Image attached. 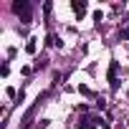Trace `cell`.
<instances>
[{
    "mask_svg": "<svg viewBox=\"0 0 129 129\" xmlns=\"http://www.w3.org/2000/svg\"><path fill=\"white\" fill-rule=\"evenodd\" d=\"M119 36H121L124 41H129V28H124V30H119Z\"/></svg>",
    "mask_w": 129,
    "mask_h": 129,
    "instance_id": "6",
    "label": "cell"
},
{
    "mask_svg": "<svg viewBox=\"0 0 129 129\" xmlns=\"http://www.w3.org/2000/svg\"><path fill=\"white\" fill-rule=\"evenodd\" d=\"M79 91H81L84 96H91V89H89V86H79Z\"/></svg>",
    "mask_w": 129,
    "mask_h": 129,
    "instance_id": "5",
    "label": "cell"
},
{
    "mask_svg": "<svg viewBox=\"0 0 129 129\" xmlns=\"http://www.w3.org/2000/svg\"><path fill=\"white\" fill-rule=\"evenodd\" d=\"M116 71H119V63L111 61V66H109V81H111V89L116 91L119 89V81H116Z\"/></svg>",
    "mask_w": 129,
    "mask_h": 129,
    "instance_id": "2",
    "label": "cell"
},
{
    "mask_svg": "<svg viewBox=\"0 0 129 129\" xmlns=\"http://www.w3.org/2000/svg\"><path fill=\"white\" fill-rule=\"evenodd\" d=\"M13 10L23 18V23H28V20H30V5L25 3V0H18V3L13 5Z\"/></svg>",
    "mask_w": 129,
    "mask_h": 129,
    "instance_id": "1",
    "label": "cell"
},
{
    "mask_svg": "<svg viewBox=\"0 0 129 129\" xmlns=\"http://www.w3.org/2000/svg\"><path fill=\"white\" fill-rule=\"evenodd\" d=\"M71 8H74V13H76L79 18H84V13H86V3H84V0H81V3H79V0H74Z\"/></svg>",
    "mask_w": 129,
    "mask_h": 129,
    "instance_id": "3",
    "label": "cell"
},
{
    "mask_svg": "<svg viewBox=\"0 0 129 129\" xmlns=\"http://www.w3.org/2000/svg\"><path fill=\"white\" fill-rule=\"evenodd\" d=\"M36 48H38V43H36V38H30V41L25 43V51H28V53H36Z\"/></svg>",
    "mask_w": 129,
    "mask_h": 129,
    "instance_id": "4",
    "label": "cell"
}]
</instances>
